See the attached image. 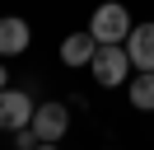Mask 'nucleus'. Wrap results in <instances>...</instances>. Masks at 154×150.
Here are the masks:
<instances>
[{
    "mask_svg": "<svg viewBox=\"0 0 154 150\" xmlns=\"http://www.w3.org/2000/svg\"><path fill=\"white\" fill-rule=\"evenodd\" d=\"M89 70H94V80L103 84V89H122V84H131L135 66H131V56H126V42H98Z\"/></svg>",
    "mask_w": 154,
    "mask_h": 150,
    "instance_id": "obj_1",
    "label": "nucleus"
},
{
    "mask_svg": "<svg viewBox=\"0 0 154 150\" xmlns=\"http://www.w3.org/2000/svg\"><path fill=\"white\" fill-rule=\"evenodd\" d=\"M131 9L122 5V0H103V5L89 14V33L98 38V42H126L131 38Z\"/></svg>",
    "mask_w": 154,
    "mask_h": 150,
    "instance_id": "obj_2",
    "label": "nucleus"
},
{
    "mask_svg": "<svg viewBox=\"0 0 154 150\" xmlns=\"http://www.w3.org/2000/svg\"><path fill=\"white\" fill-rule=\"evenodd\" d=\"M33 112H38V99L28 89H0V131L33 127Z\"/></svg>",
    "mask_w": 154,
    "mask_h": 150,
    "instance_id": "obj_3",
    "label": "nucleus"
},
{
    "mask_svg": "<svg viewBox=\"0 0 154 150\" xmlns=\"http://www.w3.org/2000/svg\"><path fill=\"white\" fill-rule=\"evenodd\" d=\"M33 131H38V141H61L70 131V103H38V112H33Z\"/></svg>",
    "mask_w": 154,
    "mask_h": 150,
    "instance_id": "obj_4",
    "label": "nucleus"
},
{
    "mask_svg": "<svg viewBox=\"0 0 154 150\" xmlns=\"http://www.w3.org/2000/svg\"><path fill=\"white\" fill-rule=\"evenodd\" d=\"M28 42H33L28 19H19V14H5V19H0V56H23Z\"/></svg>",
    "mask_w": 154,
    "mask_h": 150,
    "instance_id": "obj_5",
    "label": "nucleus"
},
{
    "mask_svg": "<svg viewBox=\"0 0 154 150\" xmlns=\"http://www.w3.org/2000/svg\"><path fill=\"white\" fill-rule=\"evenodd\" d=\"M126 56L135 70H154V24H135L126 38Z\"/></svg>",
    "mask_w": 154,
    "mask_h": 150,
    "instance_id": "obj_6",
    "label": "nucleus"
},
{
    "mask_svg": "<svg viewBox=\"0 0 154 150\" xmlns=\"http://www.w3.org/2000/svg\"><path fill=\"white\" fill-rule=\"evenodd\" d=\"M94 52H98V38L89 33H70L66 42H61V66H70V70H79V66H89L94 61Z\"/></svg>",
    "mask_w": 154,
    "mask_h": 150,
    "instance_id": "obj_7",
    "label": "nucleus"
},
{
    "mask_svg": "<svg viewBox=\"0 0 154 150\" xmlns=\"http://www.w3.org/2000/svg\"><path fill=\"white\" fill-rule=\"evenodd\" d=\"M126 99H131L140 112H154V70H135L131 84H126Z\"/></svg>",
    "mask_w": 154,
    "mask_h": 150,
    "instance_id": "obj_8",
    "label": "nucleus"
},
{
    "mask_svg": "<svg viewBox=\"0 0 154 150\" xmlns=\"http://www.w3.org/2000/svg\"><path fill=\"white\" fill-rule=\"evenodd\" d=\"M10 136H14V150H33L38 145V131L33 127H19V131H10Z\"/></svg>",
    "mask_w": 154,
    "mask_h": 150,
    "instance_id": "obj_9",
    "label": "nucleus"
},
{
    "mask_svg": "<svg viewBox=\"0 0 154 150\" xmlns=\"http://www.w3.org/2000/svg\"><path fill=\"white\" fill-rule=\"evenodd\" d=\"M33 150H61V141H38Z\"/></svg>",
    "mask_w": 154,
    "mask_h": 150,
    "instance_id": "obj_10",
    "label": "nucleus"
},
{
    "mask_svg": "<svg viewBox=\"0 0 154 150\" xmlns=\"http://www.w3.org/2000/svg\"><path fill=\"white\" fill-rule=\"evenodd\" d=\"M5 80H10V75H5V66H0V89H10V84H5Z\"/></svg>",
    "mask_w": 154,
    "mask_h": 150,
    "instance_id": "obj_11",
    "label": "nucleus"
}]
</instances>
